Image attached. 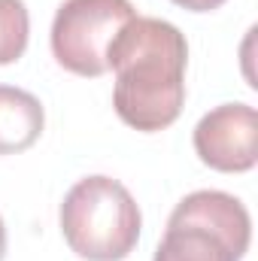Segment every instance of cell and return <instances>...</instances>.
Masks as SVG:
<instances>
[{"label":"cell","instance_id":"obj_1","mask_svg":"<svg viewBox=\"0 0 258 261\" xmlns=\"http://www.w3.org/2000/svg\"><path fill=\"white\" fill-rule=\"evenodd\" d=\"M186 34L152 15H134L107 52L116 73L113 107L134 130L155 134L170 128L186 103Z\"/></svg>","mask_w":258,"mask_h":261},{"label":"cell","instance_id":"obj_2","mask_svg":"<svg viewBox=\"0 0 258 261\" xmlns=\"http://www.w3.org/2000/svg\"><path fill=\"white\" fill-rule=\"evenodd\" d=\"M140 206L113 176L79 179L61 203V234L67 246L88 261H122L140 240Z\"/></svg>","mask_w":258,"mask_h":261},{"label":"cell","instance_id":"obj_3","mask_svg":"<svg viewBox=\"0 0 258 261\" xmlns=\"http://www.w3.org/2000/svg\"><path fill=\"white\" fill-rule=\"evenodd\" d=\"M249 240L246 206L228 192L203 189L176 203L152 261H240Z\"/></svg>","mask_w":258,"mask_h":261},{"label":"cell","instance_id":"obj_4","mask_svg":"<svg viewBox=\"0 0 258 261\" xmlns=\"http://www.w3.org/2000/svg\"><path fill=\"white\" fill-rule=\"evenodd\" d=\"M137 15L131 0H64L52 21V55L76 76H104L107 52Z\"/></svg>","mask_w":258,"mask_h":261},{"label":"cell","instance_id":"obj_5","mask_svg":"<svg viewBox=\"0 0 258 261\" xmlns=\"http://www.w3.org/2000/svg\"><path fill=\"white\" fill-rule=\"evenodd\" d=\"M197 158L219 173H246L258 161V113L249 103H222L194 128Z\"/></svg>","mask_w":258,"mask_h":261},{"label":"cell","instance_id":"obj_6","mask_svg":"<svg viewBox=\"0 0 258 261\" xmlns=\"http://www.w3.org/2000/svg\"><path fill=\"white\" fill-rule=\"evenodd\" d=\"M46 125L43 103L12 85H0V155H15L31 149Z\"/></svg>","mask_w":258,"mask_h":261},{"label":"cell","instance_id":"obj_7","mask_svg":"<svg viewBox=\"0 0 258 261\" xmlns=\"http://www.w3.org/2000/svg\"><path fill=\"white\" fill-rule=\"evenodd\" d=\"M31 34V18L24 0H0V67L24 55Z\"/></svg>","mask_w":258,"mask_h":261},{"label":"cell","instance_id":"obj_8","mask_svg":"<svg viewBox=\"0 0 258 261\" xmlns=\"http://www.w3.org/2000/svg\"><path fill=\"white\" fill-rule=\"evenodd\" d=\"M173 3L183 9H192V12H210V9H219L225 0H173Z\"/></svg>","mask_w":258,"mask_h":261},{"label":"cell","instance_id":"obj_9","mask_svg":"<svg viewBox=\"0 0 258 261\" xmlns=\"http://www.w3.org/2000/svg\"><path fill=\"white\" fill-rule=\"evenodd\" d=\"M6 258V228H3V219H0V261Z\"/></svg>","mask_w":258,"mask_h":261}]
</instances>
